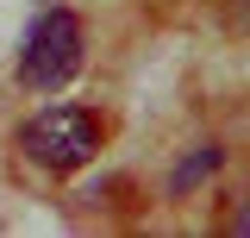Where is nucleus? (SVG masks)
Here are the masks:
<instances>
[{
    "label": "nucleus",
    "mask_w": 250,
    "mask_h": 238,
    "mask_svg": "<svg viewBox=\"0 0 250 238\" xmlns=\"http://www.w3.org/2000/svg\"><path fill=\"white\" fill-rule=\"evenodd\" d=\"M82 19L69 13V6H44L38 19H31L25 44H19V82L31 94H57L75 82V69H82Z\"/></svg>",
    "instance_id": "1"
},
{
    "label": "nucleus",
    "mask_w": 250,
    "mask_h": 238,
    "mask_svg": "<svg viewBox=\"0 0 250 238\" xmlns=\"http://www.w3.org/2000/svg\"><path fill=\"white\" fill-rule=\"evenodd\" d=\"M19 150L38 169L69 176V169H82L100 150V113H88V107H44V113H31L19 125Z\"/></svg>",
    "instance_id": "2"
},
{
    "label": "nucleus",
    "mask_w": 250,
    "mask_h": 238,
    "mask_svg": "<svg viewBox=\"0 0 250 238\" xmlns=\"http://www.w3.org/2000/svg\"><path fill=\"white\" fill-rule=\"evenodd\" d=\"M213 169H219V150H213V144H200V150L182 163V169H175V182H169V188H175V194H188L194 182H200V176H213Z\"/></svg>",
    "instance_id": "3"
},
{
    "label": "nucleus",
    "mask_w": 250,
    "mask_h": 238,
    "mask_svg": "<svg viewBox=\"0 0 250 238\" xmlns=\"http://www.w3.org/2000/svg\"><path fill=\"white\" fill-rule=\"evenodd\" d=\"M225 232H238V238H244V232H250V207H238V213H231V219H225Z\"/></svg>",
    "instance_id": "4"
}]
</instances>
